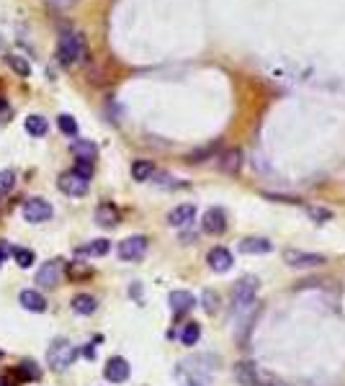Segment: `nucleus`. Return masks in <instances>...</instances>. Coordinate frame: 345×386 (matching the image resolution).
Returning a JSON list of instances; mask_svg holds the SVG:
<instances>
[{
    "label": "nucleus",
    "instance_id": "f257e3e1",
    "mask_svg": "<svg viewBox=\"0 0 345 386\" xmlns=\"http://www.w3.org/2000/svg\"><path fill=\"white\" fill-rule=\"evenodd\" d=\"M80 57H85V39L83 34L75 31H65L57 42V62L65 68H72L75 62H80Z\"/></svg>",
    "mask_w": 345,
    "mask_h": 386
},
{
    "label": "nucleus",
    "instance_id": "f03ea898",
    "mask_svg": "<svg viewBox=\"0 0 345 386\" xmlns=\"http://www.w3.org/2000/svg\"><path fill=\"white\" fill-rule=\"evenodd\" d=\"M77 358V348L65 337H57L52 340L49 350H47V363H49L52 371H68Z\"/></svg>",
    "mask_w": 345,
    "mask_h": 386
},
{
    "label": "nucleus",
    "instance_id": "7ed1b4c3",
    "mask_svg": "<svg viewBox=\"0 0 345 386\" xmlns=\"http://www.w3.org/2000/svg\"><path fill=\"white\" fill-rule=\"evenodd\" d=\"M258 288H261V281L255 276H245L240 278L232 288V309L235 311H245L250 304H255V296H258Z\"/></svg>",
    "mask_w": 345,
    "mask_h": 386
},
{
    "label": "nucleus",
    "instance_id": "20e7f679",
    "mask_svg": "<svg viewBox=\"0 0 345 386\" xmlns=\"http://www.w3.org/2000/svg\"><path fill=\"white\" fill-rule=\"evenodd\" d=\"M54 209H52L49 201H44V199H26L21 203V217L29 222V224H42V222H49Z\"/></svg>",
    "mask_w": 345,
    "mask_h": 386
},
{
    "label": "nucleus",
    "instance_id": "39448f33",
    "mask_svg": "<svg viewBox=\"0 0 345 386\" xmlns=\"http://www.w3.org/2000/svg\"><path fill=\"white\" fill-rule=\"evenodd\" d=\"M235 378L240 386H273L268 384V378L253 361H237L235 363Z\"/></svg>",
    "mask_w": 345,
    "mask_h": 386
},
{
    "label": "nucleus",
    "instance_id": "423d86ee",
    "mask_svg": "<svg viewBox=\"0 0 345 386\" xmlns=\"http://www.w3.org/2000/svg\"><path fill=\"white\" fill-rule=\"evenodd\" d=\"M284 263H286L289 268L307 270V268L325 265V255H320V252H307V250H286L284 252Z\"/></svg>",
    "mask_w": 345,
    "mask_h": 386
},
{
    "label": "nucleus",
    "instance_id": "0eeeda50",
    "mask_svg": "<svg viewBox=\"0 0 345 386\" xmlns=\"http://www.w3.org/2000/svg\"><path fill=\"white\" fill-rule=\"evenodd\" d=\"M147 245H150V240L144 235H132L127 237V240H121L118 242V258L127 263H135V261H142L144 252H147Z\"/></svg>",
    "mask_w": 345,
    "mask_h": 386
},
{
    "label": "nucleus",
    "instance_id": "6e6552de",
    "mask_svg": "<svg viewBox=\"0 0 345 386\" xmlns=\"http://www.w3.org/2000/svg\"><path fill=\"white\" fill-rule=\"evenodd\" d=\"M59 191L65 193V196H85L88 193V188H91V178L80 176V173H75V170H70V173H62L57 180Z\"/></svg>",
    "mask_w": 345,
    "mask_h": 386
},
{
    "label": "nucleus",
    "instance_id": "1a4fd4ad",
    "mask_svg": "<svg viewBox=\"0 0 345 386\" xmlns=\"http://www.w3.org/2000/svg\"><path fill=\"white\" fill-rule=\"evenodd\" d=\"M129 371H132V366H129L127 358L116 355V358H111V361L106 363L103 376H106V381H111V384H124L129 378Z\"/></svg>",
    "mask_w": 345,
    "mask_h": 386
},
{
    "label": "nucleus",
    "instance_id": "9d476101",
    "mask_svg": "<svg viewBox=\"0 0 345 386\" xmlns=\"http://www.w3.org/2000/svg\"><path fill=\"white\" fill-rule=\"evenodd\" d=\"M201 229L206 235H222V232L227 229V214L219 209V206L206 209V214H204V219H201Z\"/></svg>",
    "mask_w": 345,
    "mask_h": 386
},
{
    "label": "nucleus",
    "instance_id": "9b49d317",
    "mask_svg": "<svg viewBox=\"0 0 345 386\" xmlns=\"http://www.w3.org/2000/svg\"><path fill=\"white\" fill-rule=\"evenodd\" d=\"M206 263H209V268L214 270V273H227L235 261H232V252H229L227 247H214V250H209V255H206Z\"/></svg>",
    "mask_w": 345,
    "mask_h": 386
},
{
    "label": "nucleus",
    "instance_id": "f8f14e48",
    "mask_svg": "<svg viewBox=\"0 0 345 386\" xmlns=\"http://www.w3.org/2000/svg\"><path fill=\"white\" fill-rule=\"evenodd\" d=\"M240 168H243V150L232 147V150H224L219 155V170L222 173L235 176V173H240Z\"/></svg>",
    "mask_w": 345,
    "mask_h": 386
},
{
    "label": "nucleus",
    "instance_id": "ddd939ff",
    "mask_svg": "<svg viewBox=\"0 0 345 386\" xmlns=\"http://www.w3.org/2000/svg\"><path fill=\"white\" fill-rule=\"evenodd\" d=\"M196 219V206L194 203H181L168 214V224L170 227H188Z\"/></svg>",
    "mask_w": 345,
    "mask_h": 386
},
{
    "label": "nucleus",
    "instance_id": "4468645a",
    "mask_svg": "<svg viewBox=\"0 0 345 386\" xmlns=\"http://www.w3.org/2000/svg\"><path fill=\"white\" fill-rule=\"evenodd\" d=\"M59 270H62L59 261L44 263L42 268L36 270V284L44 286V288H52V286H57L59 284Z\"/></svg>",
    "mask_w": 345,
    "mask_h": 386
},
{
    "label": "nucleus",
    "instance_id": "2eb2a0df",
    "mask_svg": "<svg viewBox=\"0 0 345 386\" xmlns=\"http://www.w3.org/2000/svg\"><path fill=\"white\" fill-rule=\"evenodd\" d=\"M240 252H245V255H266V252L273 250V245H270V240H266V237H245V240H240Z\"/></svg>",
    "mask_w": 345,
    "mask_h": 386
},
{
    "label": "nucleus",
    "instance_id": "dca6fc26",
    "mask_svg": "<svg viewBox=\"0 0 345 386\" xmlns=\"http://www.w3.org/2000/svg\"><path fill=\"white\" fill-rule=\"evenodd\" d=\"M168 304L176 314H185L188 309H194L196 307V296L191 294V291H170Z\"/></svg>",
    "mask_w": 345,
    "mask_h": 386
},
{
    "label": "nucleus",
    "instance_id": "f3484780",
    "mask_svg": "<svg viewBox=\"0 0 345 386\" xmlns=\"http://www.w3.org/2000/svg\"><path fill=\"white\" fill-rule=\"evenodd\" d=\"M18 302H21V307L29 309V311H44L47 309V299H44L39 291H34V288H24L21 296H18Z\"/></svg>",
    "mask_w": 345,
    "mask_h": 386
},
{
    "label": "nucleus",
    "instance_id": "a211bd4d",
    "mask_svg": "<svg viewBox=\"0 0 345 386\" xmlns=\"http://www.w3.org/2000/svg\"><path fill=\"white\" fill-rule=\"evenodd\" d=\"M118 219H121V214H118V209L114 203H101V206L95 209V222H98L101 227H116Z\"/></svg>",
    "mask_w": 345,
    "mask_h": 386
},
{
    "label": "nucleus",
    "instance_id": "6ab92c4d",
    "mask_svg": "<svg viewBox=\"0 0 345 386\" xmlns=\"http://www.w3.org/2000/svg\"><path fill=\"white\" fill-rule=\"evenodd\" d=\"M70 150H72V155L77 160H83V162H93V157L98 155V147L91 139H75V142L70 144Z\"/></svg>",
    "mask_w": 345,
    "mask_h": 386
},
{
    "label": "nucleus",
    "instance_id": "aec40b11",
    "mask_svg": "<svg viewBox=\"0 0 345 386\" xmlns=\"http://www.w3.org/2000/svg\"><path fill=\"white\" fill-rule=\"evenodd\" d=\"M72 311H77V314H83V317H91L93 311L98 309V302L93 299L91 294H77L75 299H72Z\"/></svg>",
    "mask_w": 345,
    "mask_h": 386
},
{
    "label": "nucleus",
    "instance_id": "412c9836",
    "mask_svg": "<svg viewBox=\"0 0 345 386\" xmlns=\"http://www.w3.org/2000/svg\"><path fill=\"white\" fill-rule=\"evenodd\" d=\"M13 373H16L18 381H36V378L42 376V371H39V366L34 361H21L13 369Z\"/></svg>",
    "mask_w": 345,
    "mask_h": 386
},
{
    "label": "nucleus",
    "instance_id": "4be33fe9",
    "mask_svg": "<svg viewBox=\"0 0 345 386\" xmlns=\"http://www.w3.org/2000/svg\"><path fill=\"white\" fill-rule=\"evenodd\" d=\"M24 129L31 137H44L47 132H49V124H47V118H44V116H39V114H31V116L24 121Z\"/></svg>",
    "mask_w": 345,
    "mask_h": 386
},
{
    "label": "nucleus",
    "instance_id": "5701e85b",
    "mask_svg": "<svg viewBox=\"0 0 345 386\" xmlns=\"http://www.w3.org/2000/svg\"><path fill=\"white\" fill-rule=\"evenodd\" d=\"M152 173H155V165H152V160H135V162H132V178H135L137 183H144V180H150Z\"/></svg>",
    "mask_w": 345,
    "mask_h": 386
},
{
    "label": "nucleus",
    "instance_id": "b1692460",
    "mask_svg": "<svg viewBox=\"0 0 345 386\" xmlns=\"http://www.w3.org/2000/svg\"><path fill=\"white\" fill-rule=\"evenodd\" d=\"M6 65H8L18 77H29L31 75V65H29V59L21 57V54H6Z\"/></svg>",
    "mask_w": 345,
    "mask_h": 386
},
{
    "label": "nucleus",
    "instance_id": "393cba45",
    "mask_svg": "<svg viewBox=\"0 0 345 386\" xmlns=\"http://www.w3.org/2000/svg\"><path fill=\"white\" fill-rule=\"evenodd\" d=\"M199 340H201V325H199V322H188V325L181 330V343L191 348V345H196Z\"/></svg>",
    "mask_w": 345,
    "mask_h": 386
},
{
    "label": "nucleus",
    "instance_id": "a878e982",
    "mask_svg": "<svg viewBox=\"0 0 345 386\" xmlns=\"http://www.w3.org/2000/svg\"><path fill=\"white\" fill-rule=\"evenodd\" d=\"M13 261H16V265L18 268H31L36 263V255H34V250H29V247H13Z\"/></svg>",
    "mask_w": 345,
    "mask_h": 386
},
{
    "label": "nucleus",
    "instance_id": "bb28decb",
    "mask_svg": "<svg viewBox=\"0 0 345 386\" xmlns=\"http://www.w3.org/2000/svg\"><path fill=\"white\" fill-rule=\"evenodd\" d=\"M109 250H111L109 240H93V242L80 247V252H83V255H91V258H101V255H106Z\"/></svg>",
    "mask_w": 345,
    "mask_h": 386
},
{
    "label": "nucleus",
    "instance_id": "cd10ccee",
    "mask_svg": "<svg viewBox=\"0 0 345 386\" xmlns=\"http://www.w3.org/2000/svg\"><path fill=\"white\" fill-rule=\"evenodd\" d=\"M57 124H59V132H62L65 137H77V121H75V116H70V114H59Z\"/></svg>",
    "mask_w": 345,
    "mask_h": 386
},
{
    "label": "nucleus",
    "instance_id": "c85d7f7f",
    "mask_svg": "<svg viewBox=\"0 0 345 386\" xmlns=\"http://www.w3.org/2000/svg\"><path fill=\"white\" fill-rule=\"evenodd\" d=\"M16 185V173L13 170H0V196H6Z\"/></svg>",
    "mask_w": 345,
    "mask_h": 386
},
{
    "label": "nucleus",
    "instance_id": "c756f323",
    "mask_svg": "<svg viewBox=\"0 0 345 386\" xmlns=\"http://www.w3.org/2000/svg\"><path fill=\"white\" fill-rule=\"evenodd\" d=\"M93 273L91 265H85V263H70L68 265V276L70 278H88Z\"/></svg>",
    "mask_w": 345,
    "mask_h": 386
},
{
    "label": "nucleus",
    "instance_id": "7c9ffc66",
    "mask_svg": "<svg viewBox=\"0 0 345 386\" xmlns=\"http://www.w3.org/2000/svg\"><path fill=\"white\" fill-rule=\"evenodd\" d=\"M201 302H204V309H206V314H214V311H217V304H219V296L214 294V291H204Z\"/></svg>",
    "mask_w": 345,
    "mask_h": 386
},
{
    "label": "nucleus",
    "instance_id": "2f4dec72",
    "mask_svg": "<svg viewBox=\"0 0 345 386\" xmlns=\"http://www.w3.org/2000/svg\"><path fill=\"white\" fill-rule=\"evenodd\" d=\"M44 3L54 10H70V8H75L77 6V0H44Z\"/></svg>",
    "mask_w": 345,
    "mask_h": 386
},
{
    "label": "nucleus",
    "instance_id": "473e14b6",
    "mask_svg": "<svg viewBox=\"0 0 345 386\" xmlns=\"http://www.w3.org/2000/svg\"><path fill=\"white\" fill-rule=\"evenodd\" d=\"M214 150H217V144H211V147H204L201 152H191V155H188V162H204V157H206V155H211Z\"/></svg>",
    "mask_w": 345,
    "mask_h": 386
},
{
    "label": "nucleus",
    "instance_id": "72a5a7b5",
    "mask_svg": "<svg viewBox=\"0 0 345 386\" xmlns=\"http://www.w3.org/2000/svg\"><path fill=\"white\" fill-rule=\"evenodd\" d=\"M309 217L314 219V222H328V219H332V211L330 209H309Z\"/></svg>",
    "mask_w": 345,
    "mask_h": 386
},
{
    "label": "nucleus",
    "instance_id": "f704fd0d",
    "mask_svg": "<svg viewBox=\"0 0 345 386\" xmlns=\"http://www.w3.org/2000/svg\"><path fill=\"white\" fill-rule=\"evenodd\" d=\"M72 170L80 173V176H85V178H91L93 176V162H83V160H77V165Z\"/></svg>",
    "mask_w": 345,
    "mask_h": 386
},
{
    "label": "nucleus",
    "instance_id": "c9c22d12",
    "mask_svg": "<svg viewBox=\"0 0 345 386\" xmlns=\"http://www.w3.org/2000/svg\"><path fill=\"white\" fill-rule=\"evenodd\" d=\"M183 386H206V381H204V378H199V376H191V378H185Z\"/></svg>",
    "mask_w": 345,
    "mask_h": 386
},
{
    "label": "nucleus",
    "instance_id": "e433bc0d",
    "mask_svg": "<svg viewBox=\"0 0 345 386\" xmlns=\"http://www.w3.org/2000/svg\"><path fill=\"white\" fill-rule=\"evenodd\" d=\"M6 255H8V247H6V245L0 242V265L6 263Z\"/></svg>",
    "mask_w": 345,
    "mask_h": 386
},
{
    "label": "nucleus",
    "instance_id": "4c0bfd02",
    "mask_svg": "<svg viewBox=\"0 0 345 386\" xmlns=\"http://www.w3.org/2000/svg\"><path fill=\"white\" fill-rule=\"evenodd\" d=\"M85 355H88V358H95V350H93L91 345H88V348H85Z\"/></svg>",
    "mask_w": 345,
    "mask_h": 386
},
{
    "label": "nucleus",
    "instance_id": "58836bf2",
    "mask_svg": "<svg viewBox=\"0 0 345 386\" xmlns=\"http://www.w3.org/2000/svg\"><path fill=\"white\" fill-rule=\"evenodd\" d=\"M6 106H8V101H6V98H3V95H0V111L6 109Z\"/></svg>",
    "mask_w": 345,
    "mask_h": 386
},
{
    "label": "nucleus",
    "instance_id": "ea45409f",
    "mask_svg": "<svg viewBox=\"0 0 345 386\" xmlns=\"http://www.w3.org/2000/svg\"><path fill=\"white\" fill-rule=\"evenodd\" d=\"M0 386H10V384H6V378H0Z\"/></svg>",
    "mask_w": 345,
    "mask_h": 386
},
{
    "label": "nucleus",
    "instance_id": "a19ab883",
    "mask_svg": "<svg viewBox=\"0 0 345 386\" xmlns=\"http://www.w3.org/2000/svg\"><path fill=\"white\" fill-rule=\"evenodd\" d=\"M3 358H6V353H3V350H0V361H3Z\"/></svg>",
    "mask_w": 345,
    "mask_h": 386
},
{
    "label": "nucleus",
    "instance_id": "79ce46f5",
    "mask_svg": "<svg viewBox=\"0 0 345 386\" xmlns=\"http://www.w3.org/2000/svg\"><path fill=\"white\" fill-rule=\"evenodd\" d=\"M273 386H284V384H273Z\"/></svg>",
    "mask_w": 345,
    "mask_h": 386
}]
</instances>
